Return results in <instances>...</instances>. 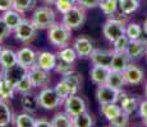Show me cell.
<instances>
[{
    "instance_id": "obj_41",
    "label": "cell",
    "mask_w": 147,
    "mask_h": 127,
    "mask_svg": "<svg viewBox=\"0 0 147 127\" xmlns=\"http://www.w3.org/2000/svg\"><path fill=\"white\" fill-rule=\"evenodd\" d=\"M55 7H56V9L64 15V14H67L73 7H74V4H72V3L68 1V0H56Z\"/></svg>"
},
{
    "instance_id": "obj_19",
    "label": "cell",
    "mask_w": 147,
    "mask_h": 127,
    "mask_svg": "<svg viewBox=\"0 0 147 127\" xmlns=\"http://www.w3.org/2000/svg\"><path fill=\"white\" fill-rule=\"evenodd\" d=\"M21 14L22 13L17 12L16 9H9V10H7V12H4V14H3V19H4V22L7 23V25L9 27L10 31H14L22 22H23V18H22Z\"/></svg>"
},
{
    "instance_id": "obj_37",
    "label": "cell",
    "mask_w": 147,
    "mask_h": 127,
    "mask_svg": "<svg viewBox=\"0 0 147 127\" xmlns=\"http://www.w3.org/2000/svg\"><path fill=\"white\" fill-rule=\"evenodd\" d=\"M54 89H55V92L58 93V95H59V97H60L63 100H65L68 97L73 95V94H72V90H70V88L68 86V84H67L64 80L59 81V83L56 84V86H55Z\"/></svg>"
},
{
    "instance_id": "obj_14",
    "label": "cell",
    "mask_w": 147,
    "mask_h": 127,
    "mask_svg": "<svg viewBox=\"0 0 147 127\" xmlns=\"http://www.w3.org/2000/svg\"><path fill=\"white\" fill-rule=\"evenodd\" d=\"M56 55L53 52H49V51H44V52L38 53L37 56V64L41 69L46 70V71H51V70H55L56 66Z\"/></svg>"
},
{
    "instance_id": "obj_35",
    "label": "cell",
    "mask_w": 147,
    "mask_h": 127,
    "mask_svg": "<svg viewBox=\"0 0 147 127\" xmlns=\"http://www.w3.org/2000/svg\"><path fill=\"white\" fill-rule=\"evenodd\" d=\"M36 120L30 113H21L16 117L17 127H35Z\"/></svg>"
},
{
    "instance_id": "obj_27",
    "label": "cell",
    "mask_w": 147,
    "mask_h": 127,
    "mask_svg": "<svg viewBox=\"0 0 147 127\" xmlns=\"http://www.w3.org/2000/svg\"><path fill=\"white\" fill-rule=\"evenodd\" d=\"M12 111L9 106L4 102V99H0V127H7L12 122Z\"/></svg>"
},
{
    "instance_id": "obj_45",
    "label": "cell",
    "mask_w": 147,
    "mask_h": 127,
    "mask_svg": "<svg viewBox=\"0 0 147 127\" xmlns=\"http://www.w3.org/2000/svg\"><path fill=\"white\" fill-rule=\"evenodd\" d=\"M35 127H53V123L46 120H36Z\"/></svg>"
},
{
    "instance_id": "obj_22",
    "label": "cell",
    "mask_w": 147,
    "mask_h": 127,
    "mask_svg": "<svg viewBox=\"0 0 147 127\" xmlns=\"http://www.w3.org/2000/svg\"><path fill=\"white\" fill-rule=\"evenodd\" d=\"M21 104L23 107V109L28 113H32V112H36L37 108L40 107V103H38V97L37 95H32L30 93L27 94H23L21 99Z\"/></svg>"
},
{
    "instance_id": "obj_5",
    "label": "cell",
    "mask_w": 147,
    "mask_h": 127,
    "mask_svg": "<svg viewBox=\"0 0 147 127\" xmlns=\"http://www.w3.org/2000/svg\"><path fill=\"white\" fill-rule=\"evenodd\" d=\"M86 19V13H84L83 7H73L67 14L63 15V23L70 29H77L83 24Z\"/></svg>"
},
{
    "instance_id": "obj_39",
    "label": "cell",
    "mask_w": 147,
    "mask_h": 127,
    "mask_svg": "<svg viewBox=\"0 0 147 127\" xmlns=\"http://www.w3.org/2000/svg\"><path fill=\"white\" fill-rule=\"evenodd\" d=\"M128 113L125 112H121V113L115 117L114 120H111V126L113 127H128V123H129V117H128Z\"/></svg>"
},
{
    "instance_id": "obj_1",
    "label": "cell",
    "mask_w": 147,
    "mask_h": 127,
    "mask_svg": "<svg viewBox=\"0 0 147 127\" xmlns=\"http://www.w3.org/2000/svg\"><path fill=\"white\" fill-rule=\"evenodd\" d=\"M70 31L72 29L68 28L64 23H55L49 28L47 37H49V41L51 42L55 47L63 49V47H65L68 45L70 37H72Z\"/></svg>"
},
{
    "instance_id": "obj_25",
    "label": "cell",
    "mask_w": 147,
    "mask_h": 127,
    "mask_svg": "<svg viewBox=\"0 0 147 127\" xmlns=\"http://www.w3.org/2000/svg\"><path fill=\"white\" fill-rule=\"evenodd\" d=\"M123 109L120 106H118L117 103H110V104H102L101 106V113H102L109 121L114 120L115 117H118Z\"/></svg>"
},
{
    "instance_id": "obj_43",
    "label": "cell",
    "mask_w": 147,
    "mask_h": 127,
    "mask_svg": "<svg viewBox=\"0 0 147 127\" xmlns=\"http://www.w3.org/2000/svg\"><path fill=\"white\" fill-rule=\"evenodd\" d=\"M101 0H77V4L83 8H96L100 5Z\"/></svg>"
},
{
    "instance_id": "obj_50",
    "label": "cell",
    "mask_w": 147,
    "mask_h": 127,
    "mask_svg": "<svg viewBox=\"0 0 147 127\" xmlns=\"http://www.w3.org/2000/svg\"><path fill=\"white\" fill-rule=\"evenodd\" d=\"M143 122H145V125L147 126V117H145V118H143Z\"/></svg>"
},
{
    "instance_id": "obj_20",
    "label": "cell",
    "mask_w": 147,
    "mask_h": 127,
    "mask_svg": "<svg viewBox=\"0 0 147 127\" xmlns=\"http://www.w3.org/2000/svg\"><path fill=\"white\" fill-rule=\"evenodd\" d=\"M63 80L65 81V83L68 84V86L70 88V90H72V94H77V92L80 90V86L82 84V76L81 74H78L77 71H70L69 74L64 75L63 76Z\"/></svg>"
},
{
    "instance_id": "obj_2",
    "label": "cell",
    "mask_w": 147,
    "mask_h": 127,
    "mask_svg": "<svg viewBox=\"0 0 147 127\" xmlns=\"http://www.w3.org/2000/svg\"><path fill=\"white\" fill-rule=\"evenodd\" d=\"M31 21L35 23L37 29H46L55 24V12L49 7H40L33 12Z\"/></svg>"
},
{
    "instance_id": "obj_44",
    "label": "cell",
    "mask_w": 147,
    "mask_h": 127,
    "mask_svg": "<svg viewBox=\"0 0 147 127\" xmlns=\"http://www.w3.org/2000/svg\"><path fill=\"white\" fill-rule=\"evenodd\" d=\"M9 9H13V0H0V10L7 12Z\"/></svg>"
},
{
    "instance_id": "obj_23",
    "label": "cell",
    "mask_w": 147,
    "mask_h": 127,
    "mask_svg": "<svg viewBox=\"0 0 147 127\" xmlns=\"http://www.w3.org/2000/svg\"><path fill=\"white\" fill-rule=\"evenodd\" d=\"M16 88L4 78L0 75V99H10L14 97Z\"/></svg>"
},
{
    "instance_id": "obj_51",
    "label": "cell",
    "mask_w": 147,
    "mask_h": 127,
    "mask_svg": "<svg viewBox=\"0 0 147 127\" xmlns=\"http://www.w3.org/2000/svg\"><path fill=\"white\" fill-rule=\"evenodd\" d=\"M1 51H3V47H1V45H0V53H1Z\"/></svg>"
},
{
    "instance_id": "obj_42",
    "label": "cell",
    "mask_w": 147,
    "mask_h": 127,
    "mask_svg": "<svg viewBox=\"0 0 147 127\" xmlns=\"http://www.w3.org/2000/svg\"><path fill=\"white\" fill-rule=\"evenodd\" d=\"M10 32H12V31L9 29V27H8L7 23L4 22L3 17H0V42L4 41V39L9 36Z\"/></svg>"
},
{
    "instance_id": "obj_29",
    "label": "cell",
    "mask_w": 147,
    "mask_h": 127,
    "mask_svg": "<svg viewBox=\"0 0 147 127\" xmlns=\"http://www.w3.org/2000/svg\"><path fill=\"white\" fill-rule=\"evenodd\" d=\"M92 125H94L92 116L87 112L73 117V127H92Z\"/></svg>"
},
{
    "instance_id": "obj_53",
    "label": "cell",
    "mask_w": 147,
    "mask_h": 127,
    "mask_svg": "<svg viewBox=\"0 0 147 127\" xmlns=\"http://www.w3.org/2000/svg\"><path fill=\"white\" fill-rule=\"evenodd\" d=\"M146 53H147V51H146Z\"/></svg>"
},
{
    "instance_id": "obj_16",
    "label": "cell",
    "mask_w": 147,
    "mask_h": 127,
    "mask_svg": "<svg viewBox=\"0 0 147 127\" xmlns=\"http://www.w3.org/2000/svg\"><path fill=\"white\" fill-rule=\"evenodd\" d=\"M123 74L124 78H125L127 84L136 85V84H140L143 80V71L136 65H128V67L124 70Z\"/></svg>"
},
{
    "instance_id": "obj_52",
    "label": "cell",
    "mask_w": 147,
    "mask_h": 127,
    "mask_svg": "<svg viewBox=\"0 0 147 127\" xmlns=\"http://www.w3.org/2000/svg\"><path fill=\"white\" fill-rule=\"evenodd\" d=\"M146 95H147V84H146Z\"/></svg>"
},
{
    "instance_id": "obj_8",
    "label": "cell",
    "mask_w": 147,
    "mask_h": 127,
    "mask_svg": "<svg viewBox=\"0 0 147 127\" xmlns=\"http://www.w3.org/2000/svg\"><path fill=\"white\" fill-rule=\"evenodd\" d=\"M64 106H65V113H68L72 118L86 112V103L77 94L68 97L64 100Z\"/></svg>"
},
{
    "instance_id": "obj_15",
    "label": "cell",
    "mask_w": 147,
    "mask_h": 127,
    "mask_svg": "<svg viewBox=\"0 0 147 127\" xmlns=\"http://www.w3.org/2000/svg\"><path fill=\"white\" fill-rule=\"evenodd\" d=\"M73 49L76 50V52H77V55L80 57H90L92 51L95 50L92 42L86 37H80L76 39L74 45H73Z\"/></svg>"
},
{
    "instance_id": "obj_36",
    "label": "cell",
    "mask_w": 147,
    "mask_h": 127,
    "mask_svg": "<svg viewBox=\"0 0 147 127\" xmlns=\"http://www.w3.org/2000/svg\"><path fill=\"white\" fill-rule=\"evenodd\" d=\"M125 35L128 36V38L131 39V41L140 39L141 35H142V28H141V25L137 24V23H131L125 28Z\"/></svg>"
},
{
    "instance_id": "obj_13",
    "label": "cell",
    "mask_w": 147,
    "mask_h": 127,
    "mask_svg": "<svg viewBox=\"0 0 147 127\" xmlns=\"http://www.w3.org/2000/svg\"><path fill=\"white\" fill-rule=\"evenodd\" d=\"M111 72V69L107 66H97L95 65L91 69L90 74H91V80L94 81L97 85H102V84L107 83V79H109V75Z\"/></svg>"
},
{
    "instance_id": "obj_48",
    "label": "cell",
    "mask_w": 147,
    "mask_h": 127,
    "mask_svg": "<svg viewBox=\"0 0 147 127\" xmlns=\"http://www.w3.org/2000/svg\"><path fill=\"white\" fill-rule=\"evenodd\" d=\"M143 31H145V33L147 35V19L145 21V24H143Z\"/></svg>"
},
{
    "instance_id": "obj_40",
    "label": "cell",
    "mask_w": 147,
    "mask_h": 127,
    "mask_svg": "<svg viewBox=\"0 0 147 127\" xmlns=\"http://www.w3.org/2000/svg\"><path fill=\"white\" fill-rule=\"evenodd\" d=\"M55 71L58 72V74H61L63 76H64V75H67V74H69L70 71H73L72 64L65 63V61H63V60H59L58 63H56Z\"/></svg>"
},
{
    "instance_id": "obj_9",
    "label": "cell",
    "mask_w": 147,
    "mask_h": 127,
    "mask_svg": "<svg viewBox=\"0 0 147 127\" xmlns=\"http://www.w3.org/2000/svg\"><path fill=\"white\" fill-rule=\"evenodd\" d=\"M3 70H4V71H3L1 75L4 76L10 84H12L14 88H16V85L19 83V80L23 79L24 76L28 74L27 67L22 66V65H19V64L14 65V66L9 67V69H3Z\"/></svg>"
},
{
    "instance_id": "obj_38",
    "label": "cell",
    "mask_w": 147,
    "mask_h": 127,
    "mask_svg": "<svg viewBox=\"0 0 147 127\" xmlns=\"http://www.w3.org/2000/svg\"><path fill=\"white\" fill-rule=\"evenodd\" d=\"M129 42H131V39L128 38V36L123 35L121 37L118 38L117 41L113 42V45H114V52H125Z\"/></svg>"
},
{
    "instance_id": "obj_34",
    "label": "cell",
    "mask_w": 147,
    "mask_h": 127,
    "mask_svg": "<svg viewBox=\"0 0 147 127\" xmlns=\"http://www.w3.org/2000/svg\"><path fill=\"white\" fill-rule=\"evenodd\" d=\"M35 88V85H33L32 80H31L30 75H26L23 79H21L19 80V83L16 85V92L21 93V94H27V93H30L31 90Z\"/></svg>"
},
{
    "instance_id": "obj_24",
    "label": "cell",
    "mask_w": 147,
    "mask_h": 127,
    "mask_svg": "<svg viewBox=\"0 0 147 127\" xmlns=\"http://www.w3.org/2000/svg\"><path fill=\"white\" fill-rule=\"evenodd\" d=\"M106 84H107V85H110V86H113V88H115V89L121 90V88H123V86L127 84V81H125V78H124L123 72L113 71V70H111V72H110Z\"/></svg>"
},
{
    "instance_id": "obj_31",
    "label": "cell",
    "mask_w": 147,
    "mask_h": 127,
    "mask_svg": "<svg viewBox=\"0 0 147 127\" xmlns=\"http://www.w3.org/2000/svg\"><path fill=\"white\" fill-rule=\"evenodd\" d=\"M56 56L59 57V60H63V61L69 63V64H73L76 61V59L78 57L76 50L72 49V47H63V49L58 52Z\"/></svg>"
},
{
    "instance_id": "obj_12",
    "label": "cell",
    "mask_w": 147,
    "mask_h": 127,
    "mask_svg": "<svg viewBox=\"0 0 147 127\" xmlns=\"http://www.w3.org/2000/svg\"><path fill=\"white\" fill-rule=\"evenodd\" d=\"M37 53L35 52L30 47H23L17 52V57H18V64L22 66L30 69L31 66H33L37 63Z\"/></svg>"
},
{
    "instance_id": "obj_32",
    "label": "cell",
    "mask_w": 147,
    "mask_h": 127,
    "mask_svg": "<svg viewBox=\"0 0 147 127\" xmlns=\"http://www.w3.org/2000/svg\"><path fill=\"white\" fill-rule=\"evenodd\" d=\"M98 7L101 8L104 14L113 15L118 10V8H119V3H118V0H101Z\"/></svg>"
},
{
    "instance_id": "obj_47",
    "label": "cell",
    "mask_w": 147,
    "mask_h": 127,
    "mask_svg": "<svg viewBox=\"0 0 147 127\" xmlns=\"http://www.w3.org/2000/svg\"><path fill=\"white\" fill-rule=\"evenodd\" d=\"M44 1L46 3V4H55L56 0H44Z\"/></svg>"
},
{
    "instance_id": "obj_28",
    "label": "cell",
    "mask_w": 147,
    "mask_h": 127,
    "mask_svg": "<svg viewBox=\"0 0 147 127\" xmlns=\"http://www.w3.org/2000/svg\"><path fill=\"white\" fill-rule=\"evenodd\" d=\"M51 123L53 127H73V118L68 113H56Z\"/></svg>"
},
{
    "instance_id": "obj_7",
    "label": "cell",
    "mask_w": 147,
    "mask_h": 127,
    "mask_svg": "<svg viewBox=\"0 0 147 127\" xmlns=\"http://www.w3.org/2000/svg\"><path fill=\"white\" fill-rule=\"evenodd\" d=\"M37 97H38L40 107H42L45 109H54L63 102V99L55 92V89H51V88L42 89Z\"/></svg>"
},
{
    "instance_id": "obj_17",
    "label": "cell",
    "mask_w": 147,
    "mask_h": 127,
    "mask_svg": "<svg viewBox=\"0 0 147 127\" xmlns=\"http://www.w3.org/2000/svg\"><path fill=\"white\" fill-rule=\"evenodd\" d=\"M147 51V43L142 39H134L131 41L127 47V55L129 56V59H138L142 53H145Z\"/></svg>"
},
{
    "instance_id": "obj_10",
    "label": "cell",
    "mask_w": 147,
    "mask_h": 127,
    "mask_svg": "<svg viewBox=\"0 0 147 127\" xmlns=\"http://www.w3.org/2000/svg\"><path fill=\"white\" fill-rule=\"evenodd\" d=\"M28 75H30L31 80H32L35 86H45V85H47L50 81L49 71L41 69L37 64H35L33 66H31L30 69H28Z\"/></svg>"
},
{
    "instance_id": "obj_21",
    "label": "cell",
    "mask_w": 147,
    "mask_h": 127,
    "mask_svg": "<svg viewBox=\"0 0 147 127\" xmlns=\"http://www.w3.org/2000/svg\"><path fill=\"white\" fill-rule=\"evenodd\" d=\"M18 64V57H17V52L12 50H3L0 53V66L3 69H9Z\"/></svg>"
},
{
    "instance_id": "obj_18",
    "label": "cell",
    "mask_w": 147,
    "mask_h": 127,
    "mask_svg": "<svg viewBox=\"0 0 147 127\" xmlns=\"http://www.w3.org/2000/svg\"><path fill=\"white\" fill-rule=\"evenodd\" d=\"M129 56L127 55V52H114V57H113L110 69L113 71H120L124 72V70L128 67L129 65Z\"/></svg>"
},
{
    "instance_id": "obj_6",
    "label": "cell",
    "mask_w": 147,
    "mask_h": 127,
    "mask_svg": "<svg viewBox=\"0 0 147 127\" xmlns=\"http://www.w3.org/2000/svg\"><path fill=\"white\" fill-rule=\"evenodd\" d=\"M36 31H37V27H36L32 21L23 19V22L13 32H14V37L18 39V41L28 42V41H32L36 37Z\"/></svg>"
},
{
    "instance_id": "obj_49",
    "label": "cell",
    "mask_w": 147,
    "mask_h": 127,
    "mask_svg": "<svg viewBox=\"0 0 147 127\" xmlns=\"http://www.w3.org/2000/svg\"><path fill=\"white\" fill-rule=\"evenodd\" d=\"M68 1H70L72 4H76V3H77V0H68Z\"/></svg>"
},
{
    "instance_id": "obj_11",
    "label": "cell",
    "mask_w": 147,
    "mask_h": 127,
    "mask_svg": "<svg viewBox=\"0 0 147 127\" xmlns=\"http://www.w3.org/2000/svg\"><path fill=\"white\" fill-rule=\"evenodd\" d=\"M91 61L94 65L97 66H107L110 67L114 57V51H107V50H94L92 53L90 55Z\"/></svg>"
},
{
    "instance_id": "obj_30",
    "label": "cell",
    "mask_w": 147,
    "mask_h": 127,
    "mask_svg": "<svg viewBox=\"0 0 147 127\" xmlns=\"http://www.w3.org/2000/svg\"><path fill=\"white\" fill-rule=\"evenodd\" d=\"M119 3V9L120 12L125 15L134 13L140 7V1L138 0H118Z\"/></svg>"
},
{
    "instance_id": "obj_33",
    "label": "cell",
    "mask_w": 147,
    "mask_h": 127,
    "mask_svg": "<svg viewBox=\"0 0 147 127\" xmlns=\"http://www.w3.org/2000/svg\"><path fill=\"white\" fill-rule=\"evenodd\" d=\"M36 5V0H13V9L19 13H26L33 9Z\"/></svg>"
},
{
    "instance_id": "obj_4",
    "label": "cell",
    "mask_w": 147,
    "mask_h": 127,
    "mask_svg": "<svg viewBox=\"0 0 147 127\" xmlns=\"http://www.w3.org/2000/svg\"><path fill=\"white\" fill-rule=\"evenodd\" d=\"M120 93L121 90L113 88L107 84H102V85H98L97 89H96V98H97V102L101 106L102 104L117 103V102H119Z\"/></svg>"
},
{
    "instance_id": "obj_3",
    "label": "cell",
    "mask_w": 147,
    "mask_h": 127,
    "mask_svg": "<svg viewBox=\"0 0 147 127\" xmlns=\"http://www.w3.org/2000/svg\"><path fill=\"white\" fill-rule=\"evenodd\" d=\"M104 36L107 41L114 42L123 35H125V27H124V21L119 18H111L104 24Z\"/></svg>"
},
{
    "instance_id": "obj_46",
    "label": "cell",
    "mask_w": 147,
    "mask_h": 127,
    "mask_svg": "<svg viewBox=\"0 0 147 127\" xmlns=\"http://www.w3.org/2000/svg\"><path fill=\"white\" fill-rule=\"evenodd\" d=\"M140 114L142 118L147 117V100L142 102V103L140 104Z\"/></svg>"
},
{
    "instance_id": "obj_26",
    "label": "cell",
    "mask_w": 147,
    "mask_h": 127,
    "mask_svg": "<svg viewBox=\"0 0 147 127\" xmlns=\"http://www.w3.org/2000/svg\"><path fill=\"white\" fill-rule=\"evenodd\" d=\"M119 102H120V107L123 109V112L131 114L132 112H134V109L137 108V99L132 97H128L124 93H120L119 97Z\"/></svg>"
}]
</instances>
